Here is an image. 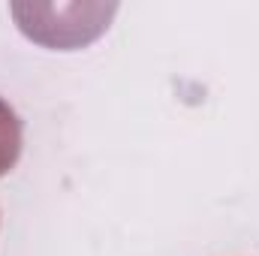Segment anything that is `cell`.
<instances>
[{
  "mask_svg": "<svg viewBox=\"0 0 259 256\" xmlns=\"http://www.w3.org/2000/svg\"><path fill=\"white\" fill-rule=\"evenodd\" d=\"M21 157V121L15 109L0 97V178L18 163Z\"/></svg>",
  "mask_w": 259,
  "mask_h": 256,
  "instance_id": "obj_1",
  "label": "cell"
}]
</instances>
